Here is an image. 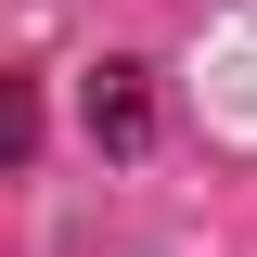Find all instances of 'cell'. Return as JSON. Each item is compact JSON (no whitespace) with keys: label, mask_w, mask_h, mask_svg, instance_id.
<instances>
[{"label":"cell","mask_w":257,"mask_h":257,"mask_svg":"<svg viewBox=\"0 0 257 257\" xmlns=\"http://www.w3.org/2000/svg\"><path fill=\"white\" fill-rule=\"evenodd\" d=\"M90 128L116 142V155L142 142V128H155V90H142V64H103V77H90Z\"/></svg>","instance_id":"1"}]
</instances>
